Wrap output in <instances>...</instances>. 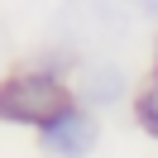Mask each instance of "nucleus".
<instances>
[{
	"instance_id": "obj_3",
	"label": "nucleus",
	"mask_w": 158,
	"mask_h": 158,
	"mask_svg": "<svg viewBox=\"0 0 158 158\" xmlns=\"http://www.w3.org/2000/svg\"><path fill=\"white\" fill-rule=\"evenodd\" d=\"M120 91H125L120 67H91L86 72V96L91 101H120Z\"/></svg>"
},
{
	"instance_id": "obj_2",
	"label": "nucleus",
	"mask_w": 158,
	"mask_h": 158,
	"mask_svg": "<svg viewBox=\"0 0 158 158\" xmlns=\"http://www.w3.org/2000/svg\"><path fill=\"white\" fill-rule=\"evenodd\" d=\"M39 139H43V148L58 153V158H86L91 148H96V139H101V125H96L91 110L62 106L58 115H48L39 125Z\"/></svg>"
},
{
	"instance_id": "obj_5",
	"label": "nucleus",
	"mask_w": 158,
	"mask_h": 158,
	"mask_svg": "<svg viewBox=\"0 0 158 158\" xmlns=\"http://www.w3.org/2000/svg\"><path fill=\"white\" fill-rule=\"evenodd\" d=\"M153 62H158V43H153Z\"/></svg>"
},
{
	"instance_id": "obj_4",
	"label": "nucleus",
	"mask_w": 158,
	"mask_h": 158,
	"mask_svg": "<svg viewBox=\"0 0 158 158\" xmlns=\"http://www.w3.org/2000/svg\"><path fill=\"white\" fill-rule=\"evenodd\" d=\"M134 120L148 129V134H158V77H153V81H148V86L134 96Z\"/></svg>"
},
{
	"instance_id": "obj_1",
	"label": "nucleus",
	"mask_w": 158,
	"mask_h": 158,
	"mask_svg": "<svg viewBox=\"0 0 158 158\" xmlns=\"http://www.w3.org/2000/svg\"><path fill=\"white\" fill-rule=\"evenodd\" d=\"M62 106H72V91L48 72H19V77L0 81V120L15 125H43L48 115H58Z\"/></svg>"
}]
</instances>
